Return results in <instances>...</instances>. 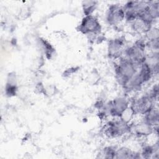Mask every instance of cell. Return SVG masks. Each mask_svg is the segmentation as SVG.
Segmentation results:
<instances>
[{
	"instance_id": "6da1fadb",
	"label": "cell",
	"mask_w": 159,
	"mask_h": 159,
	"mask_svg": "<svg viewBox=\"0 0 159 159\" xmlns=\"http://www.w3.org/2000/svg\"><path fill=\"white\" fill-rule=\"evenodd\" d=\"M118 60L114 67L116 78L119 84L123 87L137 73L139 66L123 57Z\"/></svg>"
},
{
	"instance_id": "7a4b0ae2",
	"label": "cell",
	"mask_w": 159,
	"mask_h": 159,
	"mask_svg": "<svg viewBox=\"0 0 159 159\" xmlns=\"http://www.w3.org/2000/svg\"><path fill=\"white\" fill-rule=\"evenodd\" d=\"M132 124L120 117L108 121L104 128V134L109 138L116 139L131 132Z\"/></svg>"
},
{
	"instance_id": "3957f363",
	"label": "cell",
	"mask_w": 159,
	"mask_h": 159,
	"mask_svg": "<svg viewBox=\"0 0 159 159\" xmlns=\"http://www.w3.org/2000/svg\"><path fill=\"white\" fill-rule=\"evenodd\" d=\"M146 48L145 40L138 39L133 45L125 48L122 57L140 66L145 61L147 55Z\"/></svg>"
},
{
	"instance_id": "277c9868",
	"label": "cell",
	"mask_w": 159,
	"mask_h": 159,
	"mask_svg": "<svg viewBox=\"0 0 159 159\" xmlns=\"http://www.w3.org/2000/svg\"><path fill=\"white\" fill-rule=\"evenodd\" d=\"M130 102L125 96H119L114 99L104 103L101 109L106 116L114 118L120 117L122 114L129 107Z\"/></svg>"
},
{
	"instance_id": "5b68a950",
	"label": "cell",
	"mask_w": 159,
	"mask_h": 159,
	"mask_svg": "<svg viewBox=\"0 0 159 159\" xmlns=\"http://www.w3.org/2000/svg\"><path fill=\"white\" fill-rule=\"evenodd\" d=\"M155 101L148 93L134 99L130 104L129 107L134 115H144L155 105Z\"/></svg>"
},
{
	"instance_id": "8992f818",
	"label": "cell",
	"mask_w": 159,
	"mask_h": 159,
	"mask_svg": "<svg viewBox=\"0 0 159 159\" xmlns=\"http://www.w3.org/2000/svg\"><path fill=\"white\" fill-rule=\"evenodd\" d=\"M78 30L85 35H98L101 31V25L95 16H85L78 25Z\"/></svg>"
},
{
	"instance_id": "52a82bcc",
	"label": "cell",
	"mask_w": 159,
	"mask_h": 159,
	"mask_svg": "<svg viewBox=\"0 0 159 159\" xmlns=\"http://www.w3.org/2000/svg\"><path fill=\"white\" fill-rule=\"evenodd\" d=\"M148 4V1H127L123 8L125 12V19L127 22L131 23L139 17L140 14L144 10Z\"/></svg>"
},
{
	"instance_id": "ba28073f",
	"label": "cell",
	"mask_w": 159,
	"mask_h": 159,
	"mask_svg": "<svg viewBox=\"0 0 159 159\" xmlns=\"http://www.w3.org/2000/svg\"><path fill=\"white\" fill-rule=\"evenodd\" d=\"M125 19L123 6L119 4H111L106 12V20L110 25H117Z\"/></svg>"
},
{
	"instance_id": "9c48e42d",
	"label": "cell",
	"mask_w": 159,
	"mask_h": 159,
	"mask_svg": "<svg viewBox=\"0 0 159 159\" xmlns=\"http://www.w3.org/2000/svg\"><path fill=\"white\" fill-rule=\"evenodd\" d=\"M126 44L124 37H119L111 40L107 45V55L110 58L117 60L124 55Z\"/></svg>"
},
{
	"instance_id": "30bf717a",
	"label": "cell",
	"mask_w": 159,
	"mask_h": 159,
	"mask_svg": "<svg viewBox=\"0 0 159 159\" xmlns=\"http://www.w3.org/2000/svg\"><path fill=\"white\" fill-rule=\"evenodd\" d=\"M131 132H133L138 137H147L155 133V130L154 127L142 120L134 125L132 124Z\"/></svg>"
},
{
	"instance_id": "8fae6325",
	"label": "cell",
	"mask_w": 159,
	"mask_h": 159,
	"mask_svg": "<svg viewBox=\"0 0 159 159\" xmlns=\"http://www.w3.org/2000/svg\"><path fill=\"white\" fill-rule=\"evenodd\" d=\"M144 84V81L137 71V73L134 75L122 88L127 93L137 92L141 90L142 86Z\"/></svg>"
},
{
	"instance_id": "7c38bea8",
	"label": "cell",
	"mask_w": 159,
	"mask_h": 159,
	"mask_svg": "<svg viewBox=\"0 0 159 159\" xmlns=\"http://www.w3.org/2000/svg\"><path fill=\"white\" fill-rule=\"evenodd\" d=\"M144 63L147 64L152 69L154 74H157L159 68V53L158 51L150 52L146 55Z\"/></svg>"
},
{
	"instance_id": "4fadbf2b",
	"label": "cell",
	"mask_w": 159,
	"mask_h": 159,
	"mask_svg": "<svg viewBox=\"0 0 159 159\" xmlns=\"http://www.w3.org/2000/svg\"><path fill=\"white\" fill-rule=\"evenodd\" d=\"M130 24L131 29L136 33L139 34H145L151 28L152 25L147 24L144 20L138 17Z\"/></svg>"
},
{
	"instance_id": "5bb4252c",
	"label": "cell",
	"mask_w": 159,
	"mask_h": 159,
	"mask_svg": "<svg viewBox=\"0 0 159 159\" xmlns=\"http://www.w3.org/2000/svg\"><path fill=\"white\" fill-rule=\"evenodd\" d=\"M141 158L140 153L131 150L126 147H121L116 149L114 158Z\"/></svg>"
},
{
	"instance_id": "9a60e30c",
	"label": "cell",
	"mask_w": 159,
	"mask_h": 159,
	"mask_svg": "<svg viewBox=\"0 0 159 159\" xmlns=\"http://www.w3.org/2000/svg\"><path fill=\"white\" fill-rule=\"evenodd\" d=\"M143 120L146 122L152 125L153 127L158 125V120H159V112L158 107L155 106L145 114L143 115Z\"/></svg>"
},
{
	"instance_id": "2e32d148",
	"label": "cell",
	"mask_w": 159,
	"mask_h": 159,
	"mask_svg": "<svg viewBox=\"0 0 159 159\" xmlns=\"http://www.w3.org/2000/svg\"><path fill=\"white\" fill-rule=\"evenodd\" d=\"M9 78L7 79V82L6 84L5 93L7 96L12 97L14 96L17 91V86L16 83L15 82V76L10 75H9Z\"/></svg>"
},
{
	"instance_id": "e0dca14e",
	"label": "cell",
	"mask_w": 159,
	"mask_h": 159,
	"mask_svg": "<svg viewBox=\"0 0 159 159\" xmlns=\"http://www.w3.org/2000/svg\"><path fill=\"white\" fill-rule=\"evenodd\" d=\"M139 70H138V73L140 75L145 83L150 81L154 75L152 69L145 63H143L139 66Z\"/></svg>"
},
{
	"instance_id": "ac0fdd59",
	"label": "cell",
	"mask_w": 159,
	"mask_h": 159,
	"mask_svg": "<svg viewBox=\"0 0 159 159\" xmlns=\"http://www.w3.org/2000/svg\"><path fill=\"white\" fill-rule=\"evenodd\" d=\"M117 148L113 146H107L101 150L98 154L99 158H114Z\"/></svg>"
},
{
	"instance_id": "d6986e66",
	"label": "cell",
	"mask_w": 159,
	"mask_h": 159,
	"mask_svg": "<svg viewBox=\"0 0 159 159\" xmlns=\"http://www.w3.org/2000/svg\"><path fill=\"white\" fill-rule=\"evenodd\" d=\"M97 6V2L94 1H85L82 3L83 13L85 16L92 15L95 11Z\"/></svg>"
},
{
	"instance_id": "ffe728a7",
	"label": "cell",
	"mask_w": 159,
	"mask_h": 159,
	"mask_svg": "<svg viewBox=\"0 0 159 159\" xmlns=\"http://www.w3.org/2000/svg\"><path fill=\"white\" fill-rule=\"evenodd\" d=\"M40 43L42 45L45 55L48 58H50L54 52V48L52 45L46 40L43 39H40Z\"/></svg>"
},
{
	"instance_id": "44dd1931",
	"label": "cell",
	"mask_w": 159,
	"mask_h": 159,
	"mask_svg": "<svg viewBox=\"0 0 159 159\" xmlns=\"http://www.w3.org/2000/svg\"><path fill=\"white\" fill-rule=\"evenodd\" d=\"M145 38L147 40H153L159 39V30L158 27L152 26L148 32L145 34Z\"/></svg>"
}]
</instances>
